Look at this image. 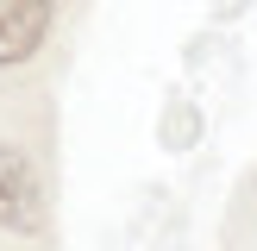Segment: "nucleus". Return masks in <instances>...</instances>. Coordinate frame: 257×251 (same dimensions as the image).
<instances>
[{"instance_id":"nucleus-2","label":"nucleus","mask_w":257,"mask_h":251,"mask_svg":"<svg viewBox=\"0 0 257 251\" xmlns=\"http://www.w3.org/2000/svg\"><path fill=\"white\" fill-rule=\"evenodd\" d=\"M57 0H0V63H25L50 32Z\"/></svg>"},{"instance_id":"nucleus-1","label":"nucleus","mask_w":257,"mask_h":251,"mask_svg":"<svg viewBox=\"0 0 257 251\" xmlns=\"http://www.w3.org/2000/svg\"><path fill=\"white\" fill-rule=\"evenodd\" d=\"M0 226L7 232H38L44 226V188L19 145H0Z\"/></svg>"}]
</instances>
